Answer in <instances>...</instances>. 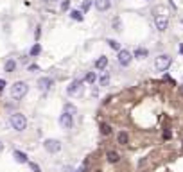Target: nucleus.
<instances>
[{
    "label": "nucleus",
    "instance_id": "1",
    "mask_svg": "<svg viewBox=\"0 0 183 172\" xmlns=\"http://www.w3.org/2000/svg\"><path fill=\"white\" fill-rule=\"evenodd\" d=\"M27 92H29V86H27V83H23V81H16V83L11 86V97H13V99H22V97L27 95Z\"/></svg>",
    "mask_w": 183,
    "mask_h": 172
},
{
    "label": "nucleus",
    "instance_id": "2",
    "mask_svg": "<svg viewBox=\"0 0 183 172\" xmlns=\"http://www.w3.org/2000/svg\"><path fill=\"white\" fill-rule=\"evenodd\" d=\"M11 126H13L15 131H23V129L27 127V118H25V115H22V113L11 115Z\"/></svg>",
    "mask_w": 183,
    "mask_h": 172
},
{
    "label": "nucleus",
    "instance_id": "3",
    "mask_svg": "<svg viewBox=\"0 0 183 172\" xmlns=\"http://www.w3.org/2000/svg\"><path fill=\"white\" fill-rule=\"evenodd\" d=\"M171 56H167V54H162V56H158L154 59V68L156 70H160V72H165L169 66H171Z\"/></svg>",
    "mask_w": 183,
    "mask_h": 172
},
{
    "label": "nucleus",
    "instance_id": "4",
    "mask_svg": "<svg viewBox=\"0 0 183 172\" xmlns=\"http://www.w3.org/2000/svg\"><path fill=\"white\" fill-rule=\"evenodd\" d=\"M43 147H45L47 153H58V151L61 149V142L59 140H56V138H49V140L43 142Z\"/></svg>",
    "mask_w": 183,
    "mask_h": 172
},
{
    "label": "nucleus",
    "instance_id": "5",
    "mask_svg": "<svg viewBox=\"0 0 183 172\" xmlns=\"http://www.w3.org/2000/svg\"><path fill=\"white\" fill-rule=\"evenodd\" d=\"M59 124L63 129H72V126H74V115H70L68 111H63V115L59 116Z\"/></svg>",
    "mask_w": 183,
    "mask_h": 172
},
{
    "label": "nucleus",
    "instance_id": "6",
    "mask_svg": "<svg viewBox=\"0 0 183 172\" xmlns=\"http://www.w3.org/2000/svg\"><path fill=\"white\" fill-rule=\"evenodd\" d=\"M131 59H133V56H131L129 50H119V63H120L122 66H129Z\"/></svg>",
    "mask_w": 183,
    "mask_h": 172
},
{
    "label": "nucleus",
    "instance_id": "7",
    "mask_svg": "<svg viewBox=\"0 0 183 172\" xmlns=\"http://www.w3.org/2000/svg\"><path fill=\"white\" fill-rule=\"evenodd\" d=\"M52 86H54V81L50 77H41V79H38V88H40L41 92H49Z\"/></svg>",
    "mask_w": 183,
    "mask_h": 172
},
{
    "label": "nucleus",
    "instance_id": "8",
    "mask_svg": "<svg viewBox=\"0 0 183 172\" xmlns=\"http://www.w3.org/2000/svg\"><path fill=\"white\" fill-rule=\"evenodd\" d=\"M81 88H83V81L81 79H76V81H72L70 83V86H68V95H76L77 92H81Z\"/></svg>",
    "mask_w": 183,
    "mask_h": 172
},
{
    "label": "nucleus",
    "instance_id": "9",
    "mask_svg": "<svg viewBox=\"0 0 183 172\" xmlns=\"http://www.w3.org/2000/svg\"><path fill=\"white\" fill-rule=\"evenodd\" d=\"M93 5L99 9V11H108L111 7V2L110 0H93Z\"/></svg>",
    "mask_w": 183,
    "mask_h": 172
},
{
    "label": "nucleus",
    "instance_id": "10",
    "mask_svg": "<svg viewBox=\"0 0 183 172\" xmlns=\"http://www.w3.org/2000/svg\"><path fill=\"white\" fill-rule=\"evenodd\" d=\"M154 23H156V29H158V31H165V29L169 27V20L163 18V16H156Z\"/></svg>",
    "mask_w": 183,
    "mask_h": 172
},
{
    "label": "nucleus",
    "instance_id": "11",
    "mask_svg": "<svg viewBox=\"0 0 183 172\" xmlns=\"http://www.w3.org/2000/svg\"><path fill=\"white\" fill-rule=\"evenodd\" d=\"M106 66H108V57L106 56H101L95 61V68H97V70H102V68H106Z\"/></svg>",
    "mask_w": 183,
    "mask_h": 172
},
{
    "label": "nucleus",
    "instance_id": "12",
    "mask_svg": "<svg viewBox=\"0 0 183 172\" xmlns=\"http://www.w3.org/2000/svg\"><path fill=\"white\" fill-rule=\"evenodd\" d=\"M119 158H120V156H119V153H115V151H108V153H106V160H108L110 163H117Z\"/></svg>",
    "mask_w": 183,
    "mask_h": 172
},
{
    "label": "nucleus",
    "instance_id": "13",
    "mask_svg": "<svg viewBox=\"0 0 183 172\" xmlns=\"http://www.w3.org/2000/svg\"><path fill=\"white\" fill-rule=\"evenodd\" d=\"M13 156H15V160H16L18 163H27V154H25V153H22V151H15Z\"/></svg>",
    "mask_w": 183,
    "mask_h": 172
},
{
    "label": "nucleus",
    "instance_id": "14",
    "mask_svg": "<svg viewBox=\"0 0 183 172\" xmlns=\"http://www.w3.org/2000/svg\"><path fill=\"white\" fill-rule=\"evenodd\" d=\"M117 140H119V143H120V145H126V143L129 142V134L126 133V131H120L119 136H117Z\"/></svg>",
    "mask_w": 183,
    "mask_h": 172
},
{
    "label": "nucleus",
    "instance_id": "15",
    "mask_svg": "<svg viewBox=\"0 0 183 172\" xmlns=\"http://www.w3.org/2000/svg\"><path fill=\"white\" fill-rule=\"evenodd\" d=\"M15 68H16V61H15V59H9V61L4 65V70H5V72H15Z\"/></svg>",
    "mask_w": 183,
    "mask_h": 172
},
{
    "label": "nucleus",
    "instance_id": "16",
    "mask_svg": "<svg viewBox=\"0 0 183 172\" xmlns=\"http://www.w3.org/2000/svg\"><path fill=\"white\" fill-rule=\"evenodd\" d=\"M70 16H72L74 20H77V22H83V11L74 9V11H70Z\"/></svg>",
    "mask_w": 183,
    "mask_h": 172
},
{
    "label": "nucleus",
    "instance_id": "17",
    "mask_svg": "<svg viewBox=\"0 0 183 172\" xmlns=\"http://www.w3.org/2000/svg\"><path fill=\"white\" fill-rule=\"evenodd\" d=\"M147 54H149V52H147L145 49H137V50H135V56H137V57H140V59L147 57Z\"/></svg>",
    "mask_w": 183,
    "mask_h": 172
},
{
    "label": "nucleus",
    "instance_id": "18",
    "mask_svg": "<svg viewBox=\"0 0 183 172\" xmlns=\"http://www.w3.org/2000/svg\"><path fill=\"white\" fill-rule=\"evenodd\" d=\"M63 111H68L70 115H77V110H76V106H72V104H66Z\"/></svg>",
    "mask_w": 183,
    "mask_h": 172
},
{
    "label": "nucleus",
    "instance_id": "19",
    "mask_svg": "<svg viewBox=\"0 0 183 172\" xmlns=\"http://www.w3.org/2000/svg\"><path fill=\"white\" fill-rule=\"evenodd\" d=\"M108 45H110L113 50H120V45H119V41H115V39H108Z\"/></svg>",
    "mask_w": 183,
    "mask_h": 172
},
{
    "label": "nucleus",
    "instance_id": "20",
    "mask_svg": "<svg viewBox=\"0 0 183 172\" xmlns=\"http://www.w3.org/2000/svg\"><path fill=\"white\" fill-rule=\"evenodd\" d=\"M40 52H41V47H40V43H36V45L31 49V56H38Z\"/></svg>",
    "mask_w": 183,
    "mask_h": 172
},
{
    "label": "nucleus",
    "instance_id": "21",
    "mask_svg": "<svg viewBox=\"0 0 183 172\" xmlns=\"http://www.w3.org/2000/svg\"><path fill=\"white\" fill-rule=\"evenodd\" d=\"M101 133L102 134H111V127H110L108 124H102V126H101Z\"/></svg>",
    "mask_w": 183,
    "mask_h": 172
},
{
    "label": "nucleus",
    "instance_id": "22",
    "mask_svg": "<svg viewBox=\"0 0 183 172\" xmlns=\"http://www.w3.org/2000/svg\"><path fill=\"white\" fill-rule=\"evenodd\" d=\"M113 29H115V31H119V32H120V31H122L120 18H115V20H113Z\"/></svg>",
    "mask_w": 183,
    "mask_h": 172
},
{
    "label": "nucleus",
    "instance_id": "23",
    "mask_svg": "<svg viewBox=\"0 0 183 172\" xmlns=\"http://www.w3.org/2000/svg\"><path fill=\"white\" fill-rule=\"evenodd\" d=\"M95 79H97V76H95L93 72H88V74H86V81H88V83H95Z\"/></svg>",
    "mask_w": 183,
    "mask_h": 172
},
{
    "label": "nucleus",
    "instance_id": "24",
    "mask_svg": "<svg viewBox=\"0 0 183 172\" xmlns=\"http://www.w3.org/2000/svg\"><path fill=\"white\" fill-rule=\"evenodd\" d=\"M110 83V74H104V76L101 77V86H106Z\"/></svg>",
    "mask_w": 183,
    "mask_h": 172
},
{
    "label": "nucleus",
    "instance_id": "25",
    "mask_svg": "<svg viewBox=\"0 0 183 172\" xmlns=\"http://www.w3.org/2000/svg\"><path fill=\"white\" fill-rule=\"evenodd\" d=\"M61 9H63V11L70 9V0H63V2H61Z\"/></svg>",
    "mask_w": 183,
    "mask_h": 172
},
{
    "label": "nucleus",
    "instance_id": "26",
    "mask_svg": "<svg viewBox=\"0 0 183 172\" xmlns=\"http://www.w3.org/2000/svg\"><path fill=\"white\" fill-rule=\"evenodd\" d=\"M29 167H31V170L32 172H41L40 165H36V163H29Z\"/></svg>",
    "mask_w": 183,
    "mask_h": 172
},
{
    "label": "nucleus",
    "instance_id": "27",
    "mask_svg": "<svg viewBox=\"0 0 183 172\" xmlns=\"http://www.w3.org/2000/svg\"><path fill=\"white\" fill-rule=\"evenodd\" d=\"M29 70H31V72H38V70H40V66H38V65H31V66H29Z\"/></svg>",
    "mask_w": 183,
    "mask_h": 172
},
{
    "label": "nucleus",
    "instance_id": "28",
    "mask_svg": "<svg viewBox=\"0 0 183 172\" xmlns=\"http://www.w3.org/2000/svg\"><path fill=\"white\" fill-rule=\"evenodd\" d=\"M40 34H41V31H40V27H36V31H34V38L38 39V38H40Z\"/></svg>",
    "mask_w": 183,
    "mask_h": 172
},
{
    "label": "nucleus",
    "instance_id": "29",
    "mask_svg": "<svg viewBox=\"0 0 183 172\" xmlns=\"http://www.w3.org/2000/svg\"><path fill=\"white\" fill-rule=\"evenodd\" d=\"M88 7H90V2H84V4H83V11H86Z\"/></svg>",
    "mask_w": 183,
    "mask_h": 172
},
{
    "label": "nucleus",
    "instance_id": "30",
    "mask_svg": "<svg viewBox=\"0 0 183 172\" xmlns=\"http://www.w3.org/2000/svg\"><path fill=\"white\" fill-rule=\"evenodd\" d=\"M4 86H5V83H4V81L0 79V90H4Z\"/></svg>",
    "mask_w": 183,
    "mask_h": 172
},
{
    "label": "nucleus",
    "instance_id": "31",
    "mask_svg": "<svg viewBox=\"0 0 183 172\" xmlns=\"http://www.w3.org/2000/svg\"><path fill=\"white\" fill-rule=\"evenodd\" d=\"M2 149H4V143H2V142H0V153H2Z\"/></svg>",
    "mask_w": 183,
    "mask_h": 172
},
{
    "label": "nucleus",
    "instance_id": "32",
    "mask_svg": "<svg viewBox=\"0 0 183 172\" xmlns=\"http://www.w3.org/2000/svg\"><path fill=\"white\" fill-rule=\"evenodd\" d=\"M180 52L183 54V45H180Z\"/></svg>",
    "mask_w": 183,
    "mask_h": 172
},
{
    "label": "nucleus",
    "instance_id": "33",
    "mask_svg": "<svg viewBox=\"0 0 183 172\" xmlns=\"http://www.w3.org/2000/svg\"><path fill=\"white\" fill-rule=\"evenodd\" d=\"M45 2H49V0H45ZM50 2H52V0H50Z\"/></svg>",
    "mask_w": 183,
    "mask_h": 172
},
{
    "label": "nucleus",
    "instance_id": "34",
    "mask_svg": "<svg viewBox=\"0 0 183 172\" xmlns=\"http://www.w3.org/2000/svg\"><path fill=\"white\" fill-rule=\"evenodd\" d=\"M97 172H101V170H97Z\"/></svg>",
    "mask_w": 183,
    "mask_h": 172
}]
</instances>
